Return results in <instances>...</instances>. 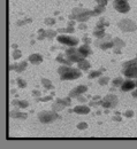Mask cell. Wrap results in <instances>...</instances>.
Wrapping results in <instances>:
<instances>
[{
  "instance_id": "1",
  "label": "cell",
  "mask_w": 137,
  "mask_h": 149,
  "mask_svg": "<svg viewBox=\"0 0 137 149\" xmlns=\"http://www.w3.org/2000/svg\"><path fill=\"white\" fill-rule=\"evenodd\" d=\"M58 73L61 80H75V79L81 78L82 70H80L79 68L76 69V68H72L71 65L62 64L58 69Z\"/></svg>"
},
{
  "instance_id": "2",
  "label": "cell",
  "mask_w": 137,
  "mask_h": 149,
  "mask_svg": "<svg viewBox=\"0 0 137 149\" xmlns=\"http://www.w3.org/2000/svg\"><path fill=\"white\" fill-rule=\"evenodd\" d=\"M92 16H96L95 11L82 8V7H75L73 8L72 14L69 15V20H76L79 23H85L88 22Z\"/></svg>"
},
{
  "instance_id": "3",
  "label": "cell",
  "mask_w": 137,
  "mask_h": 149,
  "mask_svg": "<svg viewBox=\"0 0 137 149\" xmlns=\"http://www.w3.org/2000/svg\"><path fill=\"white\" fill-rule=\"evenodd\" d=\"M56 40L62 44V45H66V46H69V47H75L80 44V39L74 37V36H71L68 33H61V35H58L56 37Z\"/></svg>"
},
{
  "instance_id": "4",
  "label": "cell",
  "mask_w": 137,
  "mask_h": 149,
  "mask_svg": "<svg viewBox=\"0 0 137 149\" xmlns=\"http://www.w3.org/2000/svg\"><path fill=\"white\" fill-rule=\"evenodd\" d=\"M60 116L58 115L56 111L52 110V111H40L38 114V119L40 123L43 124H50V123H53L54 120L59 119Z\"/></svg>"
},
{
  "instance_id": "5",
  "label": "cell",
  "mask_w": 137,
  "mask_h": 149,
  "mask_svg": "<svg viewBox=\"0 0 137 149\" xmlns=\"http://www.w3.org/2000/svg\"><path fill=\"white\" fill-rule=\"evenodd\" d=\"M64 55H66L67 60L69 61V62H72V63H77V62H80L81 60L85 59V57L79 52V49H76L75 47H69V48H68V49L64 52Z\"/></svg>"
},
{
  "instance_id": "6",
  "label": "cell",
  "mask_w": 137,
  "mask_h": 149,
  "mask_svg": "<svg viewBox=\"0 0 137 149\" xmlns=\"http://www.w3.org/2000/svg\"><path fill=\"white\" fill-rule=\"evenodd\" d=\"M95 44L103 51H107L109 48H114V41L112 39V36L111 35H106L105 37L100 38V39H97L95 41Z\"/></svg>"
},
{
  "instance_id": "7",
  "label": "cell",
  "mask_w": 137,
  "mask_h": 149,
  "mask_svg": "<svg viewBox=\"0 0 137 149\" xmlns=\"http://www.w3.org/2000/svg\"><path fill=\"white\" fill-rule=\"evenodd\" d=\"M118 27L123 32H134L137 30V24L130 19H122L121 21H119Z\"/></svg>"
},
{
  "instance_id": "8",
  "label": "cell",
  "mask_w": 137,
  "mask_h": 149,
  "mask_svg": "<svg viewBox=\"0 0 137 149\" xmlns=\"http://www.w3.org/2000/svg\"><path fill=\"white\" fill-rule=\"evenodd\" d=\"M118 96L114 94H108L101 99V107L105 109H113L118 104Z\"/></svg>"
},
{
  "instance_id": "9",
  "label": "cell",
  "mask_w": 137,
  "mask_h": 149,
  "mask_svg": "<svg viewBox=\"0 0 137 149\" xmlns=\"http://www.w3.org/2000/svg\"><path fill=\"white\" fill-rule=\"evenodd\" d=\"M113 7L116 12L122 13V14H126L130 11V5L128 4V0H114Z\"/></svg>"
},
{
  "instance_id": "10",
  "label": "cell",
  "mask_w": 137,
  "mask_h": 149,
  "mask_svg": "<svg viewBox=\"0 0 137 149\" xmlns=\"http://www.w3.org/2000/svg\"><path fill=\"white\" fill-rule=\"evenodd\" d=\"M123 76L130 79H137V64H132L129 67H126L122 69Z\"/></svg>"
},
{
  "instance_id": "11",
  "label": "cell",
  "mask_w": 137,
  "mask_h": 149,
  "mask_svg": "<svg viewBox=\"0 0 137 149\" xmlns=\"http://www.w3.org/2000/svg\"><path fill=\"white\" fill-rule=\"evenodd\" d=\"M85 92H88V86H85V85H80V86L73 88V90L69 92V96H71L72 99H74V98H77L79 95L84 94Z\"/></svg>"
},
{
  "instance_id": "12",
  "label": "cell",
  "mask_w": 137,
  "mask_h": 149,
  "mask_svg": "<svg viewBox=\"0 0 137 149\" xmlns=\"http://www.w3.org/2000/svg\"><path fill=\"white\" fill-rule=\"evenodd\" d=\"M135 87H136V83L134 80H131L130 78H128L127 80L123 82V84L121 85L120 88H121L122 92H130V91L135 90Z\"/></svg>"
},
{
  "instance_id": "13",
  "label": "cell",
  "mask_w": 137,
  "mask_h": 149,
  "mask_svg": "<svg viewBox=\"0 0 137 149\" xmlns=\"http://www.w3.org/2000/svg\"><path fill=\"white\" fill-rule=\"evenodd\" d=\"M43 56L40 55V54H38V53H35V54H31L30 56H29V59H28V61L31 63V64H35V65H38V64H40L42 62H43Z\"/></svg>"
},
{
  "instance_id": "14",
  "label": "cell",
  "mask_w": 137,
  "mask_h": 149,
  "mask_svg": "<svg viewBox=\"0 0 137 149\" xmlns=\"http://www.w3.org/2000/svg\"><path fill=\"white\" fill-rule=\"evenodd\" d=\"M77 49H79V52H80L84 57H87V56H89V55L92 54V49H91V47H90L88 44H83V45L80 46Z\"/></svg>"
},
{
  "instance_id": "15",
  "label": "cell",
  "mask_w": 137,
  "mask_h": 149,
  "mask_svg": "<svg viewBox=\"0 0 137 149\" xmlns=\"http://www.w3.org/2000/svg\"><path fill=\"white\" fill-rule=\"evenodd\" d=\"M73 111L75 114H79V115H88L90 112V107L88 106H76Z\"/></svg>"
},
{
  "instance_id": "16",
  "label": "cell",
  "mask_w": 137,
  "mask_h": 149,
  "mask_svg": "<svg viewBox=\"0 0 137 149\" xmlns=\"http://www.w3.org/2000/svg\"><path fill=\"white\" fill-rule=\"evenodd\" d=\"M12 106L17 107V109H26L29 107V102L27 100H13Z\"/></svg>"
},
{
  "instance_id": "17",
  "label": "cell",
  "mask_w": 137,
  "mask_h": 149,
  "mask_svg": "<svg viewBox=\"0 0 137 149\" xmlns=\"http://www.w3.org/2000/svg\"><path fill=\"white\" fill-rule=\"evenodd\" d=\"M9 117L11 118H17V119H26L28 117V115L26 112H21L16 109V110H12L9 112Z\"/></svg>"
},
{
  "instance_id": "18",
  "label": "cell",
  "mask_w": 137,
  "mask_h": 149,
  "mask_svg": "<svg viewBox=\"0 0 137 149\" xmlns=\"http://www.w3.org/2000/svg\"><path fill=\"white\" fill-rule=\"evenodd\" d=\"M77 68H79L80 70H82V71H88V70L91 68V64H90L89 61H87L85 59H83V60H81L80 62H77Z\"/></svg>"
},
{
  "instance_id": "19",
  "label": "cell",
  "mask_w": 137,
  "mask_h": 149,
  "mask_svg": "<svg viewBox=\"0 0 137 149\" xmlns=\"http://www.w3.org/2000/svg\"><path fill=\"white\" fill-rule=\"evenodd\" d=\"M108 25H109V22H107L105 20V17H101L100 21H98V23L96 24L95 30H105V28L108 27Z\"/></svg>"
},
{
  "instance_id": "20",
  "label": "cell",
  "mask_w": 137,
  "mask_h": 149,
  "mask_svg": "<svg viewBox=\"0 0 137 149\" xmlns=\"http://www.w3.org/2000/svg\"><path fill=\"white\" fill-rule=\"evenodd\" d=\"M27 67H28L27 61H23V62H21V63L14 64V70H15L17 73H21V72H23V71L27 69Z\"/></svg>"
},
{
  "instance_id": "21",
  "label": "cell",
  "mask_w": 137,
  "mask_h": 149,
  "mask_svg": "<svg viewBox=\"0 0 137 149\" xmlns=\"http://www.w3.org/2000/svg\"><path fill=\"white\" fill-rule=\"evenodd\" d=\"M113 41H114V48H115V49H121L122 47L126 46V43H124L122 39L118 38V37L113 38Z\"/></svg>"
},
{
  "instance_id": "22",
  "label": "cell",
  "mask_w": 137,
  "mask_h": 149,
  "mask_svg": "<svg viewBox=\"0 0 137 149\" xmlns=\"http://www.w3.org/2000/svg\"><path fill=\"white\" fill-rule=\"evenodd\" d=\"M59 33H68V35H73L75 32V28L74 27H67V28H59L56 30Z\"/></svg>"
},
{
  "instance_id": "23",
  "label": "cell",
  "mask_w": 137,
  "mask_h": 149,
  "mask_svg": "<svg viewBox=\"0 0 137 149\" xmlns=\"http://www.w3.org/2000/svg\"><path fill=\"white\" fill-rule=\"evenodd\" d=\"M42 85L44 86L45 90H51V91H54V86L52 84V82L50 79H46V78H43L42 79Z\"/></svg>"
},
{
  "instance_id": "24",
  "label": "cell",
  "mask_w": 137,
  "mask_h": 149,
  "mask_svg": "<svg viewBox=\"0 0 137 149\" xmlns=\"http://www.w3.org/2000/svg\"><path fill=\"white\" fill-rule=\"evenodd\" d=\"M56 62H59L61 64H66V65H72V62L68 61L67 57H63V54H59L56 56Z\"/></svg>"
},
{
  "instance_id": "25",
  "label": "cell",
  "mask_w": 137,
  "mask_h": 149,
  "mask_svg": "<svg viewBox=\"0 0 137 149\" xmlns=\"http://www.w3.org/2000/svg\"><path fill=\"white\" fill-rule=\"evenodd\" d=\"M56 101L61 102L64 107H71V104H72V98L69 95H68L67 98H63V99H56Z\"/></svg>"
},
{
  "instance_id": "26",
  "label": "cell",
  "mask_w": 137,
  "mask_h": 149,
  "mask_svg": "<svg viewBox=\"0 0 137 149\" xmlns=\"http://www.w3.org/2000/svg\"><path fill=\"white\" fill-rule=\"evenodd\" d=\"M101 77V70H93L88 74L89 79H93V78H99Z\"/></svg>"
},
{
  "instance_id": "27",
  "label": "cell",
  "mask_w": 137,
  "mask_h": 149,
  "mask_svg": "<svg viewBox=\"0 0 137 149\" xmlns=\"http://www.w3.org/2000/svg\"><path fill=\"white\" fill-rule=\"evenodd\" d=\"M66 107L61 103V102H59V101H55L53 104H52V110H54V111H61V110H63Z\"/></svg>"
},
{
  "instance_id": "28",
  "label": "cell",
  "mask_w": 137,
  "mask_h": 149,
  "mask_svg": "<svg viewBox=\"0 0 137 149\" xmlns=\"http://www.w3.org/2000/svg\"><path fill=\"white\" fill-rule=\"evenodd\" d=\"M93 37H96L97 39H100V38H103V37H105L106 36V33H105V30H93Z\"/></svg>"
},
{
  "instance_id": "29",
  "label": "cell",
  "mask_w": 137,
  "mask_h": 149,
  "mask_svg": "<svg viewBox=\"0 0 137 149\" xmlns=\"http://www.w3.org/2000/svg\"><path fill=\"white\" fill-rule=\"evenodd\" d=\"M123 79L121 78V77H118V78H115V79H113V82H112V85L114 86V87H121V85L123 84Z\"/></svg>"
},
{
  "instance_id": "30",
  "label": "cell",
  "mask_w": 137,
  "mask_h": 149,
  "mask_svg": "<svg viewBox=\"0 0 137 149\" xmlns=\"http://www.w3.org/2000/svg\"><path fill=\"white\" fill-rule=\"evenodd\" d=\"M44 23H45L47 27H53V25L56 23V20L53 19V17H46V19L44 20Z\"/></svg>"
},
{
  "instance_id": "31",
  "label": "cell",
  "mask_w": 137,
  "mask_h": 149,
  "mask_svg": "<svg viewBox=\"0 0 137 149\" xmlns=\"http://www.w3.org/2000/svg\"><path fill=\"white\" fill-rule=\"evenodd\" d=\"M95 13H96V16H98V15H100V14H103L104 12H105V6H100V5H97L96 7H95Z\"/></svg>"
},
{
  "instance_id": "32",
  "label": "cell",
  "mask_w": 137,
  "mask_h": 149,
  "mask_svg": "<svg viewBox=\"0 0 137 149\" xmlns=\"http://www.w3.org/2000/svg\"><path fill=\"white\" fill-rule=\"evenodd\" d=\"M46 37H47L48 39H52V38H54V37H58V31H54V30L48 29V30H46Z\"/></svg>"
},
{
  "instance_id": "33",
  "label": "cell",
  "mask_w": 137,
  "mask_h": 149,
  "mask_svg": "<svg viewBox=\"0 0 137 149\" xmlns=\"http://www.w3.org/2000/svg\"><path fill=\"white\" fill-rule=\"evenodd\" d=\"M16 83H17V86L20 87V88H26L27 87V82L23 79V78H17L16 79Z\"/></svg>"
},
{
  "instance_id": "34",
  "label": "cell",
  "mask_w": 137,
  "mask_h": 149,
  "mask_svg": "<svg viewBox=\"0 0 137 149\" xmlns=\"http://www.w3.org/2000/svg\"><path fill=\"white\" fill-rule=\"evenodd\" d=\"M45 38H47V37H46V31H45L44 29H39V30H38V37H37V39H38V40H43V39H45Z\"/></svg>"
},
{
  "instance_id": "35",
  "label": "cell",
  "mask_w": 137,
  "mask_h": 149,
  "mask_svg": "<svg viewBox=\"0 0 137 149\" xmlns=\"http://www.w3.org/2000/svg\"><path fill=\"white\" fill-rule=\"evenodd\" d=\"M108 82H109V78H108V77H99L98 84H99L100 86H104V85L108 84Z\"/></svg>"
},
{
  "instance_id": "36",
  "label": "cell",
  "mask_w": 137,
  "mask_h": 149,
  "mask_svg": "<svg viewBox=\"0 0 137 149\" xmlns=\"http://www.w3.org/2000/svg\"><path fill=\"white\" fill-rule=\"evenodd\" d=\"M53 99V95H46V96H40V98H37L36 100L39 101V102H46V101H51Z\"/></svg>"
},
{
  "instance_id": "37",
  "label": "cell",
  "mask_w": 137,
  "mask_h": 149,
  "mask_svg": "<svg viewBox=\"0 0 137 149\" xmlns=\"http://www.w3.org/2000/svg\"><path fill=\"white\" fill-rule=\"evenodd\" d=\"M12 55H13V59H14V60H19V59L22 56V52H21L20 49H15V51L12 53Z\"/></svg>"
},
{
  "instance_id": "38",
  "label": "cell",
  "mask_w": 137,
  "mask_h": 149,
  "mask_svg": "<svg viewBox=\"0 0 137 149\" xmlns=\"http://www.w3.org/2000/svg\"><path fill=\"white\" fill-rule=\"evenodd\" d=\"M132 64H137V56H136V59H134V60H130V61L124 62V63H123V68L129 67V65H132Z\"/></svg>"
},
{
  "instance_id": "39",
  "label": "cell",
  "mask_w": 137,
  "mask_h": 149,
  "mask_svg": "<svg viewBox=\"0 0 137 149\" xmlns=\"http://www.w3.org/2000/svg\"><path fill=\"white\" fill-rule=\"evenodd\" d=\"M31 22V19H24V20H21V21H17V25L19 27H22V25H24V24H27V23H30Z\"/></svg>"
},
{
  "instance_id": "40",
  "label": "cell",
  "mask_w": 137,
  "mask_h": 149,
  "mask_svg": "<svg viewBox=\"0 0 137 149\" xmlns=\"http://www.w3.org/2000/svg\"><path fill=\"white\" fill-rule=\"evenodd\" d=\"M124 117H127V118H132L134 117V115H135V112L132 111V110H127V111H124Z\"/></svg>"
},
{
  "instance_id": "41",
  "label": "cell",
  "mask_w": 137,
  "mask_h": 149,
  "mask_svg": "<svg viewBox=\"0 0 137 149\" xmlns=\"http://www.w3.org/2000/svg\"><path fill=\"white\" fill-rule=\"evenodd\" d=\"M77 128H79V130H87V128H88V123H85V122L80 123V124L77 125Z\"/></svg>"
},
{
  "instance_id": "42",
  "label": "cell",
  "mask_w": 137,
  "mask_h": 149,
  "mask_svg": "<svg viewBox=\"0 0 137 149\" xmlns=\"http://www.w3.org/2000/svg\"><path fill=\"white\" fill-rule=\"evenodd\" d=\"M82 41H83V44H88V45H90V44H91V38H90L89 36H84V37L82 38Z\"/></svg>"
},
{
  "instance_id": "43",
  "label": "cell",
  "mask_w": 137,
  "mask_h": 149,
  "mask_svg": "<svg viewBox=\"0 0 137 149\" xmlns=\"http://www.w3.org/2000/svg\"><path fill=\"white\" fill-rule=\"evenodd\" d=\"M96 3H97V5H100V6H105V7H106V5L108 4V0H96Z\"/></svg>"
},
{
  "instance_id": "44",
  "label": "cell",
  "mask_w": 137,
  "mask_h": 149,
  "mask_svg": "<svg viewBox=\"0 0 137 149\" xmlns=\"http://www.w3.org/2000/svg\"><path fill=\"white\" fill-rule=\"evenodd\" d=\"M77 28H79V29H80V30H81V31H85V30H87V29H88V27H87V24H85V23H84V22H83V23H80V24H79V27H77Z\"/></svg>"
},
{
  "instance_id": "45",
  "label": "cell",
  "mask_w": 137,
  "mask_h": 149,
  "mask_svg": "<svg viewBox=\"0 0 137 149\" xmlns=\"http://www.w3.org/2000/svg\"><path fill=\"white\" fill-rule=\"evenodd\" d=\"M89 106H90V107H97V106H101V100H100V101H98V102L90 101V102H89Z\"/></svg>"
},
{
  "instance_id": "46",
  "label": "cell",
  "mask_w": 137,
  "mask_h": 149,
  "mask_svg": "<svg viewBox=\"0 0 137 149\" xmlns=\"http://www.w3.org/2000/svg\"><path fill=\"white\" fill-rule=\"evenodd\" d=\"M40 95H42V93H40L39 91H37V90H34V91H32V96H35L36 99H37V98H40Z\"/></svg>"
},
{
  "instance_id": "47",
  "label": "cell",
  "mask_w": 137,
  "mask_h": 149,
  "mask_svg": "<svg viewBox=\"0 0 137 149\" xmlns=\"http://www.w3.org/2000/svg\"><path fill=\"white\" fill-rule=\"evenodd\" d=\"M76 99H77L80 102H82V103H84V102H87V101H88V100H87V98H84V96H83V94H82V95H79Z\"/></svg>"
},
{
  "instance_id": "48",
  "label": "cell",
  "mask_w": 137,
  "mask_h": 149,
  "mask_svg": "<svg viewBox=\"0 0 137 149\" xmlns=\"http://www.w3.org/2000/svg\"><path fill=\"white\" fill-rule=\"evenodd\" d=\"M114 122H121L122 120V118H121V115H115L113 118H112Z\"/></svg>"
},
{
  "instance_id": "49",
  "label": "cell",
  "mask_w": 137,
  "mask_h": 149,
  "mask_svg": "<svg viewBox=\"0 0 137 149\" xmlns=\"http://www.w3.org/2000/svg\"><path fill=\"white\" fill-rule=\"evenodd\" d=\"M75 21L76 20H69V22H68V27H75Z\"/></svg>"
},
{
  "instance_id": "50",
  "label": "cell",
  "mask_w": 137,
  "mask_h": 149,
  "mask_svg": "<svg viewBox=\"0 0 137 149\" xmlns=\"http://www.w3.org/2000/svg\"><path fill=\"white\" fill-rule=\"evenodd\" d=\"M131 95H132V98H135V99H137V90H132V92H131Z\"/></svg>"
},
{
  "instance_id": "51",
  "label": "cell",
  "mask_w": 137,
  "mask_h": 149,
  "mask_svg": "<svg viewBox=\"0 0 137 149\" xmlns=\"http://www.w3.org/2000/svg\"><path fill=\"white\" fill-rule=\"evenodd\" d=\"M12 47H13L14 49H17V47H19V45H17V44H13V45H12Z\"/></svg>"
},
{
  "instance_id": "52",
  "label": "cell",
  "mask_w": 137,
  "mask_h": 149,
  "mask_svg": "<svg viewBox=\"0 0 137 149\" xmlns=\"http://www.w3.org/2000/svg\"><path fill=\"white\" fill-rule=\"evenodd\" d=\"M92 100H100V96H99V95H96V96L92 98Z\"/></svg>"
},
{
  "instance_id": "53",
  "label": "cell",
  "mask_w": 137,
  "mask_h": 149,
  "mask_svg": "<svg viewBox=\"0 0 137 149\" xmlns=\"http://www.w3.org/2000/svg\"><path fill=\"white\" fill-rule=\"evenodd\" d=\"M14 70V64H11L9 65V71H13Z\"/></svg>"
},
{
  "instance_id": "54",
  "label": "cell",
  "mask_w": 137,
  "mask_h": 149,
  "mask_svg": "<svg viewBox=\"0 0 137 149\" xmlns=\"http://www.w3.org/2000/svg\"><path fill=\"white\" fill-rule=\"evenodd\" d=\"M16 93V90H11V94H15Z\"/></svg>"
},
{
  "instance_id": "55",
  "label": "cell",
  "mask_w": 137,
  "mask_h": 149,
  "mask_svg": "<svg viewBox=\"0 0 137 149\" xmlns=\"http://www.w3.org/2000/svg\"><path fill=\"white\" fill-rule=\"evenodd\" d=\"M135 83H136V87H137V82H135Z\"/></svg>"
},
{
  "instance_id": "56",
  "label": "cell",
  "mask_w": 137,
  "mask_h": 149,
  "mask_svg": "<svg viewBox=\"0 0 137 149\" xmlns=\"http://www.w3.org/2000/svg\"><path fill=\"white\" fill-rule=\"evenodd\" d=\"M74 1H79V0H74Z\"/></svg>"
}]
</instances>
